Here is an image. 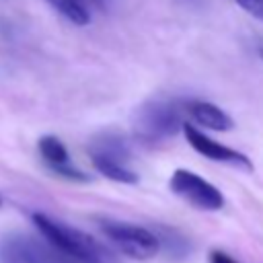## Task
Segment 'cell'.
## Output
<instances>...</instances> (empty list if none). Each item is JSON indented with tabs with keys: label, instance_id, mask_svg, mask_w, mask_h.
I'll return each mask as SVG.
<instances>
[{
	"label": "cell",
	"instance_id": "6da1fadb",
	"mask_svg": "<svg viewBox=\"0 0 263 263\" xmlns=\"http://www.w3.org/2000/svg\"><path fill=\"white\" fill-rule=\"evenodd\" d=\"M31 220L39 230V234L43 236V240L51 245L55 251L68 255L78 263H105V253L101 245L86 232L39 212H35Z\"/></svg>",
	"mask_w": 263,
	"mask_h": 263
},
{
	"label": "cell",
	"instance_id": "7a4b0ae2",
	"mask_svg": "<svg viewBox=\"0 0 263 263\" xmlns=\"http://www.w3.org/2000/svg\"><path fill=\"white\" fill-rule=\"evenodd\" d=\"M183 101H164L152 99L142 103L134 113V129L136 138L142 144L156 146L164 140L177 136L183 127Z\"/></svg>",
	"mask_w": 263,
	"mask_h": 263
},
{
	"label": "cell",
	"instance_id": "3957f363",
	"mask_svg": "<svg viewBox=\"0 0 263 263\" xmlns=\"http://www.w3.org/2000/svg\"><path fill=\"white\" fill-rule=\"evenodd\" d=\"M99 228L121 253L132 259H152L160 251V238L144 226L119 220H99Z\"/></svg>",
	"mask_w": 263,
	"mask_h": 263
},
{
	"label": "cell",
	"instance_id": "277c9868",
	"mask_svg": "<svg viewBox=\"0 0 263 263\" xmlns=\"http://www.w3.org/2000/svg\"><path fill=\"white\" fill-rule=\"evenodd\" d=\"M0 263H78V261L55 251L43 238L12 232L0 238Z\"/></svg>",
	"mask_w": 263,
	"mask_h": 263
},
{
	"label": "cell",
	"instance_id": "5b68a950",
	"mask_svg": "<svg viewBox=\"0 0 263 263\" xmlns=\"http://www.w3.org/2000/svg\"><path fill=\"white\" fill-rule=\"evenodd\" d=\"M171 191L185 199L189 205L203 210V212H216L224 205V195L218 187H214L210 181L203 177L187 171V168H177L171 175Z\"/></svg>",
	"mask_w": 263,
	"mask_h": 263
},
{
	"label": "cell",
	"instance_id": "8992f818",
	"mask_svg": "<svg viewBox=\"0 0 263 263\" xmlns=\"http://www.w3.org/2000/svg\"><path fill=\"white\" fill-rule=\"evenodd\" d=\"M181 129H183V134H185L189 146H191L195 152H199L201 156H205V158H210V160L224 162V164L238 166V168L249 171V173L253 171V162H251V158H249L247 154H242V152H238V150H234V148H228V146H224V144H220V142L208 138L205 134L197 132L195 125H191V123H187V121H183V127H181Z\"/></svg>",
	"mask_w": 263,
	"mask_h": 263
},
{
	"label": "cell",
	"instance_id": "52a82bcc",
	"mask_svg": "<svg viewBox=\"0 0 263 263\" xmlns=\"http://www.w3.org/2000/svg\"><path fill=\"white\" fill-rule=\"evenodd\" d=\"M37 148H39V154L43 158V162L58 175V177H64L68 181H78V183H86L90 181V177L86 173H82L76 164H72L70 160V154H68V148L64 146V142L58 138V136H43L39 138L37 142Z\"/></svg>",
	"mask_w": 263,
	"mask_h": 263
},
{
	"label": "cell",
	"instance_id": "ba28073f",
	"mask_svg": "<svg viewBox=\"0 0 263 263\" xmlns=\"http://www.w3.org/2000/svg\"><path fill=\"white\" fill-rule=\"evenodd\" d=\"M183 113L189 115L199 125H203L208 129H214V132H226V129L234 127L232 117L226 111H222L218 105L208 103V101L187 99V101H183Z\"/></svg>",
	"mask_w": 263,
	"mask_h": 263
},
{
	"label": "cell",
	"instance_id": "9c48e42d",
	"mask_svg": "<svg viewBox=\"0 0 263 263\" xmlns=\"http://www.w3.org/2000/svg\"><path fill=\"white\" fill-rule=\"evenodd\" d=\"M90 156H99V158H107L119 164H125L132 156L127 142L121 136L115 134H101L92 140L90 144Z\"/></svg>",
	"mask_w": 263,
	"mask_h": 263
},
{
	"label": "cell",
	"instance_id": "30bf717a",
	"mask_svg": "<svg viewBox=\"0 0 263 263\" xmlns=\"http://www.w3.org/2000/svg\"><path fill=\"white\" fill-rule=\"evenodd\" d=\"M90 162L103 177H107L111 181L125 183V185L138 183V175L132 168H127L125 164H119V162H113V160H107V158H99V156H90Z\"/></svg>",
	"mask_w": 263,
	"mask_h": 263
},
{
	"label": "cell",
	"instance_id": "8fae6325",
	"mask_svg": "<svg viewBox=\"0 0 263 263\" xmlns=\"http://www.w3.org/2000/svg\"><path fill=\"white\" fill-rule=\"evenodd\" d=\"M55 12H60L64 18H68L74 25H88L90 23V12H86L82 6H78L74 0H45Z\"/></svg>",
	"mask_w": 263,
	"mask_h": 263
},
{
	"label": "cell",
	"instance_id": "7c38bea8",
	"mask_svg": "<svg viewBox=\"0 0 263 263\" xmlns=\"http://www.w3.org/2000/svg\"><path fill=\"white\" fill-rule=\"evenodd\" d=\"M240 8H245L247 12H251L253 16L263 21V0H234Z\"/></svg>",
	"mask_w": 263,
	"mask_h": 263
},
{
	"label": "cell",
	"instance_id": "4fadbf2b",
	"mask_svg": "<svg viewBox=\"0 0 263 263\" xmlns=\"http://www.w3.org/2000/svg\"><path fill=\"white\" fill-rule=\"evenodd\" d=\"M208 261H210V263H238L234 257H230L228 253H224V251H220V249H214V251H210V255H208Z\"/></svg>",
	"mask_w": 263,
	"mask_h": 263
},
{
	"label": "cell",
	"instance_id": "5bb4252c",
	"mask_svg": "<svg viewBox=\"0 0 263 263\" xmlns=\"http://www.w3.org/2000/svg\"><path fill=\"white\" fill-rule=\"evenodd\" d=\"M74 2H76L78 6H82L86 12H90L92 8H95V10H103L109 0H74Z\"/></svg>",
	"mask_w": 263,
	"mask_h": 263
},
{
	"label": "cell",
	"instance_id": "9a60e30c",
	"mask_svg": "<svg viewBox=\"0 0 263 263\" xmlns=\"http://www.w3.org/2000/svg\"><path fill=\"white\" fill-rule=\"evenodd\" d=\"M255 51H257V55L263 60V41H257V45H255Z\"/></svg>",
	"mask_w": 263,
	"mask_h": 263
}]
</instances>
